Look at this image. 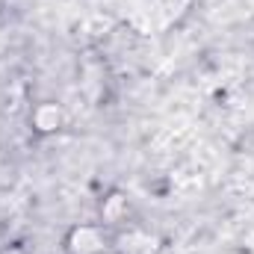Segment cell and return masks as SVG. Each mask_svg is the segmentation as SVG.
I'll use <instances>...</instances> for the list:
<instances>
[{"instance_id": "1", "label": "cell", "mask_w": 254, "mask_h": 254, "mask_svg": "<svg viewBox=\"0 0 254 254\" xmlns=\"http://www.w3.org/2000/svg\"><path fill=\"white\" fill-rule=\"evenodd\" d=\"M71 252L74 254H98L101 252V234L95 231V228H77L74 234H71Z\"/></svg>"}, {"instance_id": "2", "label": "cell", "mask_w": 254, "mask_h": 254, "mask_svg": "<svg viewBox=\"0 0 254 254\" xmlns=\"http://www.w3.org/2000/svg\"><path fill=\"white\" fill-rule=\"evenodd\" d=\"M33 122L39 130H57L60 122H63V113H60V107H54V104H45V107H39L36 110V116H33Z\"/></svg>"}]
</instances>
